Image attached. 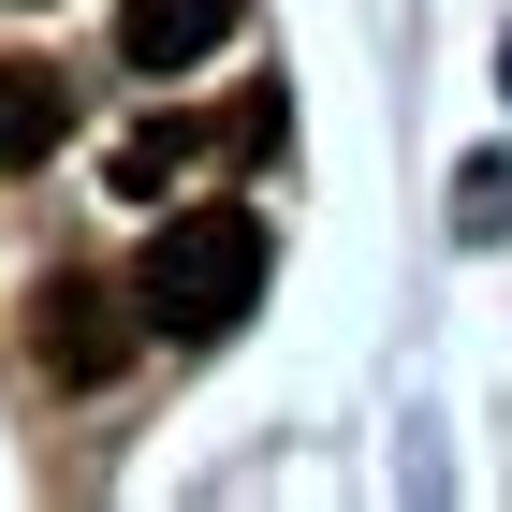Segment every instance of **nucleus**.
<instances>
[{"label": "nucleus", "instance_id": "nucleus-4", "mask_svg": "<svg viewBox=\"0 0 512 512\" xmlns=\"http://www.w3.org/2000/svg\"><path fill=\"white\" fill-rule=\"evenodd\" d=\"M59 132H74L59 59H0V161H59Z\"/></svg>", "mask_w": 512, "mask_h": 512}, {"label": "nucleus", "instance_id": "nucleus-1", "mask_svg": "<svg viewBox=\"0 0 512 512\" xmlns=\"http://www.w3.org/2000/svg\"><path fill=\"white\" fill-rule=\"evenodd\" d=\"M264 264H278V235L249 205H176L132 264V308H147V337H235L264 308Z\"/></svg>", "mask_w": 512, "mask_h": 512}, {"label": "nucleus", "instance_id": "nucleus-2", "mask_svg": "<svg viewBox=\"0 0 512 512\" xmlns=\"http://www.w3.org/2000/svg\"><path fill=\"white\" fill-rule=\"evenodd\" d=\"M132 337H147V308H132L118 278H44V293H30V352H44L59 395H103L132 366Z\"/></svg>", "mask_w": 512, "mask_h": 512}, {"label": "nucleus", "instance_id": "nucleus-6", "mask_svg": "<svg viewBox=\"0 0 512 512\" xmlns=\"http://www.w3.org/2000/svg\"><path fill=\"white\" fill-rule=\"evenodd\" d=\"M454 220H469V235H498V220H512V161H469V191H454Z\"/></svg>", "mask_w": 512, "mask_h": 512}, {"label": "nucleus", "instance_id": "nucleus-3", "mask_svg": "<svg viewBox=\"0 0 512 512\" xmlns=\"http://www.w3.org/2000/svg\"><path fill=\"white\" fill-rule=\"evenodd\" d=\"M249 0H118V59L132 74H191L205 44H235Z\"/></svg>", "mask_w": 512, "mask_h": 512}, {"label": "nucleus", "instance_id": "nucleus-5", "mask_svg": "<svg viewBox=\"0 0 512 512\" xmlns=\"http://www.w3.org/2000/svg\"><path fill=\"white\" fill-rule=\"evenodd\" d=\"M191 147H205L191 118H147V132L118 147V191H132V205H147V191H176V176H191Z\"/></svg>", "mask_w": 512, "mask_h": 512}]
</instances>
